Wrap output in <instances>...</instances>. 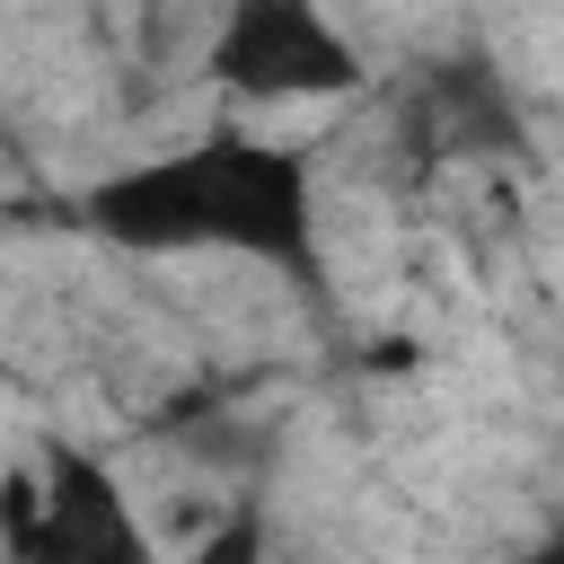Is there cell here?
<instances>
[{"label":"cell","mask_w":564,"mask_h":564,"mask_svg":"<svg viewBox=\"0 0 564 564\" xmlns=\"http://www.w3.org/2000/svg\"><path fill=\"white\" fill-rule=\"evenodd\" d=\"M88 229L123 256H238L317 282V185L308 150L264 132H194L159 159L88 185Z\"/></svg>","instance_id":"obj_1"},{"label":"cell","mask_w":564,"mask_h":564,"mask_svg":"<svg viewBox=\"0 0 564 564\" xmlns=\"http://www.w3.org/2000/svg\"><path fill=\"white\" fill-rule=\"evenodd\" d=\"M203 70L247 106H308L361 88V44L335 26L326 0H220Z\"/></svg>","instance_id":"obj_2"},{"label":"cell","mask_w":564,"mask_h":564,"mask_svg":"<svg viewBox=\"0 0 564 564\" xmlns=\"http://www.w3.org/2000/svg\"><path fill=\"white\" fill-rule=\"evenodd\" d=\"M9 546L18 555H44V564H141L150 555V538H141L115 467L97 449H79V441H53L44 449L35 485L9 511Z\"/></svg>","instance_id":"obj_3"},{"label":"cell","mask_w":564,"mask_h":564,"mask_svg":"<svg viewBox=\"0 0 564 564\" xmlns=\"http://www.w3.org/2000/svg\"><path fill=\"white\" fill-rule=\"evenodd\" d=\"M405 132L423 159H494V150H520V97L485 53H449L414 70Z\"/></svg>","instance_id":"obj_4"}]
</instances>
